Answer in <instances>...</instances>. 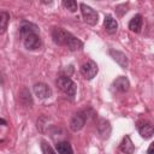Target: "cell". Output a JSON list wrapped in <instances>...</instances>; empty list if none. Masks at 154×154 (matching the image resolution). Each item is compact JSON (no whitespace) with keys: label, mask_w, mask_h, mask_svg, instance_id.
<instances>
[{"label":"cell","mask_w":154,"mask_h":154,"mask_svg":"<svg viewBox=\"0 0 154 154\" xmlns=\"http://www.w3.org/2000/svg\"><path fill=\"white\" fill-rule=\"evenodd\" d=\"M57 84L59 87V89L65 93L67 96L70 97H73L76 95V89H77V85L76 83L69 77V76H59L57 78Z\"/></svg>","instance_id":"cell-2"},{"label":"cell","mask_w":154,"mask_h":154,"mask_svg":"<svg viewBox=\"0 0 154 154\" xmlns=\"http://www.w3.org/2000/svg\"><path fill=\"white\" fill-rule=\"evenodd\" d=\"M81 72L84 76L85 79H93L97 72H99V67L96 65V63L94 60H88L87 63H84L81 66Z\"/></svg>","instance_id":"cell-5"},{"label":"cell","mask_w":154,"mask_h":154,"mask_svg":"<svg viewBox=\"0 0 154 154\" xmlns=\"http://www.w3.org/2000/svg\"><path fill=\"white\" fill-rule=\"evenodd\" d=\"M52 38L59 46H66L70 51H79L83 48V42L63 28H54L52 30Z\"/></svg>","instance_id":"cell-1"},{"label":"cell","mask_w":154,"mask_h":154,"mask_svg":"<svg viewBox=\"0 0 154 154\" xmlns=\"http://www.w3.org/2000/svg\"><path fill=\"white\" fill-rule=\"evenodd\" d=\"M0 123H1V124H6V122H5V120H2V119H0Z\"/></svg>","instance_id":"cell-22"},{"label":"cell","mask_w":154,"mask_h":154,"mask_svg":"<svg viewBox=\"0 0 154 154\" xmlns=\"http://www.w3.org/2000/svg\"><path fill=\"white\" fill-rule=\"evenodd\" d=\"M87 122V113L85 112H77L73 114V117L70 120V129L72 131H79L83 129L84 124Z\"/></svg>","instance_id":"cell-6"},{"label":"cell","mask_w":154,"mask_h":154,"mask_svg":"<svg viewBox=\"0 0 154 154\" xmlns=\"http://www.w3.org/2000/svg\"><path fill=\"white\" fill-rule=\"evenodd\" d=\"M103 26H105V30L108 34L113 35V34L117 32L118 23H117V20L111 14H107V16H105V19H103Z\"/></svg>","instance_id":"cell-13"},{"label":"cell","mask_w":154,"mask_h":154,"mask_svg":"<svg viewBox=\"0 0 154 154\" xmlns=\"http://www.w3.org/2000/svg\"><path fill=\"white\" fill-rule=\"evenodd\" d=\"M96 128H97V132H99V135L102 140H107L111 136L112 126H111V123L107 119H100L97 122Z\"/></svg>","instance_id":"cell-9"},{"label":"cell","mask_w":154,"mask_h":154,"mask_svg":"<svg viewBox=\"0 0 154 154\" xmlns=\"http://www.w3.org/2000/svg\"><path fill=\"white\" fill-rule=\"evenodd\" d=\"M153 148H154V143H150V146H149V148H148V154H153Z\"/></svg>","instance_id":"cell-21"},{"label":"cell","mask_w":154,"mask_h":154,"mask_svg":"<svg viewBox=\"0 0 154 154\" xmlns=\"http://www.w3.org/2000/svg\"><path fill=\"white\" fill-rule=\"evenodd\" d=\"M109 55L123 67V69H126L128 67V58L126 55L120 52V51H117V49H109Z\"/></svg>","instance_id":"cell-14"},{"label":"cell","mask_w":154,"mask_h":154,"mask_svg":"<svg viewBox=\"0 0 154 154\" xmlns=\"http://www.w3.org/2000/svg\"><path fill=\"white\" fill-rule=\"evenodd\" d=\"M22 40H23L24 47L28 51H36L41 47V38L37 34V30L25 34L24 36H22Z\"/></svg>","instance_id":"cell-3"},{"label":"cell","mask_w":154,"mask_h":154,"mask_svg":"<svg viewBox=\"0 0 154 154\" xmlns=\"http://www.w3.org/2000/svg\"><path fill=\"white\" fill-rule=\"evenodd\" d=\"M10 22V14L6 11H0V34H4L7 30Z\"/></svg>","instance_id":"cell-18"},{"label":"cell","mask_w":154,"mask_h":154,"mask_svg":"<svg viewBox=\"0 0 154 154\" xmlns=\"http://www.w3.org/2000/svg\"><path fill=\"white\" fill-rule=\"evenodd\" d=\"M112 87L114 88V90L119 91V93H125L129 90L130 87V82L125 76H119L118 78H116L112 83Z\"/></svg>","instance_id":"cell-11"},{"label":"cell","mask_w":154,"mask_h":154,"mask_svg":"<svg viewBox=\"0 0 154 154\" xmlns=\"http://www.w3.org/2000/svg\"><path fill=\"white\" fill-rule=\"evenodd\" d=\"M119 149L124 154H132L134 153L135 146H134V143H132V141H131V138H130L129 135H125L123 137V140H122V142L119 144Z\"/></svg>","instance_id":"cell-12"},{"label":"cell","mask_w":154,"mask_h":154,"mask_svg":"<svg viewBox=\"0 0 154 154\" xmlns=\"http://www.w3.org/2000/svg\"><path fill=\"white\" fill-rule=\"evenodd\" d=\"M41 149L43 154H57V152L48 144V142H46L45 140L41 141Z\"/></svg>","instance_id":"cell-20"},{"label":"cell","mask_w":154,"mask_h":154,"mask_svg":"<svg viewBox=\"0 0 154 154\" xmlns=\"http://www.w3.org/2000/svg\"><path fill=\"white\" fill-rule=\"evenodd\" d=\"M137 129H138L140 135L144 140L150 138L153 136V134H154L153 125L149 122H147V120H140V122H137Z\"/></svg>","instance_id":"cell-7"},{"label":"cell","mask_w":154,"mask_h":154,"mask_svg":"<svg viewBox=\"0 0 154 154\" xmlns=\"http://www.w3.org/2000/svg\"><path fill=\"white\" fill-rule=\"evenodd\" d=\"M142 24H143V17L141 14H135L129 22V29L132 32H140L142 29Z\"/></svg>","instance_id":"cell-15"},{"label":"cell","mask_w":154,"mask_h":154,"mask_svg":"<svg viewBox=\"0 0 154 154\" xmlns=\"http://www.w3.org/2000/svg\"><path fill=\"white\" fill-rule=\"evenodd\" d=\"M18 101L24 107H31L32 106V103H34L32 96H31V94H30L28 88L24 87V88H22L19 90V93H18Z\"/></svg>","instance_id":"cell-10"},{"label":"cell","mask_w":154,"mask_h":154,"mask_svg":"<svg viewBox=\"0 0 154 154\" xmlns=\"http://www.w3.org/2000/svg\"><path fill=\"white\" fill-rule=\"evenodd\" d=\"M79 7H81V12H82V16H83V19L85 23H88L89 25L97 24L99 14L94 8H91L90 6H88L85 4H81Z\"/></svg>","instance_id":"cell-4"},{"label":"cell","mask_w":154,"mask_h":154,"mask_svg":"<svg viewBox=\"0 0 154 154\" xmlns=\"http://www.w3.org/2000/svg\"><path fill=\"white\" fill-rule=\"evenodd\" d=\"M63 6L65 8H67L70 12H76L77 11V2L75 0H64Z\"/></svg>","instance_id":"cell-19"},{"label":"cell","mask_w":154,"mask_h":154,"mask_svg":"<svg viewBox=\"0 0 154 154\" xmlns=\"http://www.w3.org/2000/svg\"><path fill=\"white\" fill-rule=\"evenodd\" d=\"M37 30V26L32 23H29V22H22L20 26H19V35L20 37L24 36L25 34L30 32V31H36Z\"/></svg>","instance_id":"cell-17"},{"label":"cell","mask_w":154,"mask_h":154,"mask_svg":"<svg viewBox=\"0 0 154 154\" xmlns=\"http://www.w3.org/2000/svg\"><path fill=\"white\" fill-rule=\"evenodd\" d=\"M55 149H57L58 154H73V149H72L71 144L69 142H66V141L57 142Z\"/></svg>","instance_id":"cell-16"},{"label":"cell","mask_w":154,"mask_h":154,"mask_svg":"<svg viewBox=\"0 0 154 154\" xmlns=\"http://www.w3.org/2000/svg\"><path fill=\"white\" fill-rule=\"evenodd\" d=\"M32 89H34L35 95H36L38 99H42V100L48 99V97H51V95H52V89H51L49 85H47L46 83H36V84L32 87Z\"/></svg>","instance_id":"cell-8"}]
</instances>
